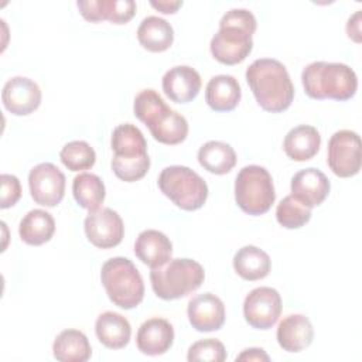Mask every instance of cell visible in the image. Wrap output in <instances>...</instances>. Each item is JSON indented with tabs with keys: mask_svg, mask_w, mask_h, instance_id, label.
<instances>
[{
	"mask_svg": "<svg viewBox=\"0 0 362 362\" xmlns=\"http://www.w3.org/2000/svg\"><path fill=\"white\" fill-rule=\"evenodd\" d=\"M52 354L61 362H86L92 355V348L82 331L64 329L52 344Z\"/></svg>",
	"mask_w": 362,
	"mask_h": 362,
	"instance_id": "obj_26",
	"label": "cell"
},
{
	"mask_svg": "<svg viewBox=\"0 0 362 362\" xmlns=\"http://www.w3.org/2000/svg\"><path fill=\"white\" fill-rule=\"evenodd\" d=\"M246 81L256 102L266 112H284L294 99V85L286 66L277 59L253 61L246 69Z\"/></svg>",
	"mask_w": 362,
	"mask_h": 362,
	"instance_id": "obj_1",
	"label": "cell"
},
{
	"mask_svg": "<svg viewBox=\"0 0 362 362\" xmlns=\"http://www.w3.org/2000/svg\"><path fill=\"white\" fill-rule=\"evenodd\" d=\"M301 82L307 96L318 100H349L358 89L355 71L341 62H311L303 69Z\"/></svg>",
	"mask_w": 362,
	"mask_h": 362,
	"instance_id": "obj_3",
	"label": "cell"
},
{
	"mask_svg": "<svg viewBox=\"0 0 362 362\" xmlns=\"http://www.w3.org/2000/svg\"><path fill=\"white\" fill-rule=\"evenodd\" d=\"M242 98V89L232 75H216L209 79L205 89V100L215 112L233 110Z\"/></svg>",
	"mask_w": 362,
	"mask_h": 362,
	"instance_id": "obj_19",
	"label": "cell"
},
{
	"mask_svg": "<svg viewBox=\"0 0 362 362\" xmlns=\"http://www.w3.org/2000/svg\"><path fill=\"white\" fill-rule=\"evenodd\" d=\"M150 6L163 14H174L182 6V1L181 0H158V1L151 0Z\"/></svg>",
	"mask_w": 362,
	"mask_h": 362,
	"instance_id": "obj_38",
	"label": "cell"
},
{
	"mask_svg": "<svg viewBox=\"0 0 362 362\" xmlns=\"http://www.w3.org/2000/svg\"><path fill=\"white\" fill-rule=\"evenodd\" d=\"M137 40L144 49L163 52L173 45L174 30L167 20L157 16H148L143 18L137 28Z\"/></svg>",
	"mask_w": 362,
	"mask_h": 362,
	"instance_id": "obj_24",
	"label": "cell"
},
{
	"mask_svg": "<svg viewBox=\"0 0 362 362\" xmlns=\"http://www.w3.org/2000/svg\"><path fill=\"white\" fill-rule=\"evenodd\" d=\"M1 102L11 115L27 116L41 105V89L27 76H14L3 86Z\"/></svg>",
	"mask_w": 362,
	"mask_h": 362,
	"instance_id": "obj_12",
	"label": "cell"
},
{
	"mask_svg": "<svg viewBox=\"0 0 362 362\" xmlns=\"http://www.w3.org/2000/svg\"><path fill=\"white\" fill-rule=\"evenodd\" d=\"M55 232V221L44 209H31L21 219L18 235L21 240L31 246H40L51 240Z\"/></svg>",
	"mask_w": 362,
	"mask_h": 362,
	"instance_id": "obj_27",
	"label": "cell"
},
{
	"mask_svg": "<svg viewBox=\"0 0 362 362\" xmlns=\"http://www.w3.org/2000/svg\"><path fill=\"white\" fill-rule=\"evenodd\" d=\"M163 90L167 98L175 103H188L194 100L201 90L199 74L188 65L170 68L163 76Z\"/></svg>",
	"mask_w": 362,
	"mask_h": 362,
	"instance_id": "obj_15",
	"label": "cell"
},
{
	"mask_svg": "<svg viewBox=\"0 0 362 362\" xmlns=\"http://www.w3.org/2000/svg\"><path fill=\"white\" fill-rule=\"evenodd\" d=\"M291 195L307 208L318 206L328 197L331 184L327 175L314 167L300 170L291 178Z\"/></svg>",
	"mask_w": 362,
	"mask_h": 362,
	"instance_id": "obj_14",
	"label": "cell"
},
{
	"mask_svg": "<svg viewBox=\"0 0 362 362\" xmlns=\"http://www.w3.org/2000/svg\"><path fill=\"white\" fill-rule=\"evenodd\" d=\"M165 107H167L165 102L154 89H144L139 92L133 103L134 116L144 124H147L153 117H156Z\"/></svg>",
	"mask_w": 362,
	"mask_h": 362,
	"instance_id": "obj_32",
	"label": "cell"
},
{
	"mask_svg": "<svg viewBox=\"0 0 362 362\" xmlns=\"http://www.w3.org/2000/svg\"><path fill=\"white\" fill-rule=\"evenodd\" d=\"M189 362L195 361H209V362H222L226 359L225 345L215 338H206L194 342L187 354Z\"/></svg>",
	"mask_w": 362,
	"mask_h": 362,
	"instance_id": "obj_33",
	"label": "cell"
},
{
	"mask_svg": "<svg viewBox=\"0 0 362 362\" xmlns=\"http://www.w3.org/2000/svg\"><path fill=\"white\" fill-rule=\"evenodd\" d=\"M72 194L79 206L89 212L96 211L105 201V184L92 173H81L72 181Z\"/></svg>",
	"mask_w": 362,
	"mask_h": 362,
	"instance_id": "obj_29",
	"label": "cell"
},
{
	"mask_svg": "<svg viewBox=\"0 0 362 362\" xmlns=\"http://www.w3.org/2000/svg\"><path fill=\"white\" fill-rule=\"evenodd\" d=\"M31 198L42 206H57L65 194V175L52 163H41L28 174Z\"/></svg>",
	"mask_w": 362,
	"mask_h": 362,
	"instance_id": "obj_10",
	"label": "cell"
},
{
	"mask_svg": "<svg viewBox=\"0 0 362 362\" xmlns=\"http://www.w3.org/2000/svg\"><path fill=\"white\" fill-rule=\"evenodd\" d=\"M346 34L355 42H361V11L354 13L346 23Z\"/></svg>",
	"mask_w": 362,
	"mask_h": 362,
	"instance_id": "obj_37",
	"label": "cell"
},
{
	"mask_svg": "<svg viewBox=\"0 0 362 362\" xmlns=\"http://www.w3.org/2000/svg\"><path fill=\"white\" fill-rule=\"evenodd\" d=\"M361 139L356 132L338 130L329 141L327 150V163L331 171L341 177H354L361 170Z\"/></svg>",
	"mask_w": 362,
	"mask_h": 362,
	"instance_id": "obj_8",
	"label": "cell"
},
{
	"mask_svg": "<svg viewBox=\"0 0 362 362\" xmlns=\"http://www.w3.org/2000/svg\"><path fill=\"white\" fill-rule=\"evenodd\" d=\"M1 198H0V208L7 209L17 204L21 197V184L18 178L13 174H1Z\"/></svg>",
	"mask_w": 362,
	"mask_h": 362,
	"instance_id": "obj_36",
	"label": "cell"
},
{
	"mask_svg": "<svg viewBox=\"0 0 362 362\" xmlns=\"http://www.w3.org/2000/svg\"><path fill=\"white\" fill-rule=\"evenodd\" d=\"M187 315L189 324L197 331H218L225 322V305L222 300L212 293L198 294L188 301Z\"/></svg>",
	"mask_w": 362,
	"mask_h": 362,
	"instance_id": "obj_13",
	"label": "cell"
},
{
	"mask_svg": "<svg viewBox=\"0 0 362 362\" xmlns=\"http://www.w3.org/2000/svg\"><path fill=\"white\" fill-rule=\"evenodd\" d=\"M276 192L270 173L256 164L243 167L235 180V201L247 215L266 214L274 204Z\"/></svg>",
	"mask_w": 362,
	"mask_h": 362,
	"instance_id": "obj_7",
	"label": "cell"
},
{
	"mask_svg": "<svg viewBox=\"0 0 362 362\" xmlns=\"http://www.w3.org/2000/svg\"><path fill=\"white\" fill-rule=\"evenodd\" d=\"M83 228L88 240L99 249L115 247L124 236L123 221L112 208H99L89 212Z\"/></svg>",
	"mask_w": 362,
	"mask_h": 362,
	"instance_id": "obj_11",
	"label": "cell"
},
{
	"mask_svg": "<svg viewBox=\"0 0 362 362\" xmlns=\"http://www.w3.org/2000/svg\"><path fill=\"white\" fill-rule=\"evenodd\" d=\"M134 255L150 269H156L171 259L173 243L163 232L146 229L134 242Z\"/></svg>",
	"mask_w": 362,
	"mask_h": 362,
	"instance_id": "obj_18",
	"label": "cell"
},
{
	"mask_svg": "<svg viewBox=\"0 0 362 362\" xmlns=\"http://www.w3.org/2000/svg\"><path fill=\"white\" fill-rule=\"evenodd\" d=\"M174 342V328L164 318H150L144 321L136 335V345L144 355L157 356L165 354Z\"/></svg>",
	"mask_w": 362,
	"mask_h": 362,
	"instance_id": "obj_16",
	"label": "cell"
},
{
	"mask_svg": "<svg viewBox=\"0 0 362 362\" xmlns=\"http://www.w3.org/2000/svg\"><path fill=\"white\" fill-rule=\"evenodd\" d=\"M110 146L113 158L117 160H137L148 156L143 133L132 123H123L113 129Z\"/></svg>",
	"mask_w": 362,
	"mask_h": 362,
	"instance_id": "obj_21",
	"label": "cell"
},
{
	"mask_svg": "<svg viewBox=\"0 0 362 362\" xmlns=\"http://www.w3.org/2000/svg\"><path fill=\"white\" fill-rule=\"evenodd\" d=\"M102 21L107 20L113 24H126L136 14V3L133 0H99Z\"/></svg>",
	"mask_w": 362,
	"mask_h": 362,
	"instance_id": "obj_34",
	"label": "cell"
},
{
	"mask_svg": "<svg viewBox=\"0 0 362 362\" xmlns=\"http://www.w3.org/2000/svg\"><path fill=\"white\" fill-rule=\"evenodd\" d=\"M257 21L246 8H232L219 21V30L212 37L209 48L212 57L225 65H236L252 52V35Z\"/></svg>",
	"mask_w": 362,
	"mask_h": 362,
	"instance_id": "obj_2",
	"label": "cell"
},
{
	"mask_svg": "<svg viewBox=\"0 0 362 362\" xmlns=\"http://www.w3.org/2000/svg\"><path fill=\"white\" fill-rule=\"evenodd\" d=\"M276 337L283 351L301 352L311 345L314 339V328L308 317L303 314H290L280 321Z\"/></svg>",
	"mask_w": 362,
	"mask_h": 362,
	"instance_id": "obj_17",
	"label": "cell"
},
{
	"mask_svg": "<svg viewBox=\"0 0 362 362\" xmlns=\"http://www.w3.org/2000/svg\"><path fill=\"white\" fill-rule=\"evenodd\" d=\"M160 191L184 211H197L208 198V185L194 170L184 165L165 167L157 180Z\"/></svg>",
	"mask_w": 362,
	"mask_h": 362,
	"instance_id": "obj_6",
	"label": "cell"
},
{
	"mask_svg": "<svg viewBox=\"0 0 362 362\" xmlns=\"http://www.w3.org/2000/svg\"><path fill=\"white\" fill-rule=\"evenodd\" d=\"M320 132L310 124H298L288 130L284 137L283 148L288 158L294 161L311 160L320 150Z\"/></svg>",
	"mask_w": 362,
	"mask_h": 362,
	"instance_id": "obj_22",
	"label": "cell"
},
{
	"mask_svg": "<svg viewBox=\"0 0 362 362\" xmlns=\"http://www.w3.org/2000/svg\"><path fill=\"white\" fill-rule=\"evenodd\" d=\"M95 332L99 342L106 348L122 349L130 341L132 327L122 314L106 311L96 318Z\"/></svg>",
	"mask_w": 362,
	"mask_h": 362,
	"instance_id": "obj_23",
	"label": "cell"
},
{
	"mask_svg": "<svg viewBox=\"0 0 362 362\" xmlns=\"http://www.w3.org/2000/svg\"><path fill=\"white\" fill-rule=\"evenodd\" d=\"M236 361H270L269 355L262 348H249L236 356Z\"/></svg>",
	"mask_w": 362,
	"mask_h": 362,
	"instance_id": "obj_39",
	"label": "cell"
},
{
	"mask_svg": "<svg viewBox=\"0 0 362 362\" xmlns=\"http://www.w3.org/2000/svg\"><path fill=\"white\" fill-rule=\"evenodd\" d=\"M158 143L174 146L182 143L188 136V122L168 106L146 124Z\"/></svg>",
	"mask_w": 362,
	"mask_h": 362,
	"instance_id": "obj_20",
	"label": "cell"
},
{
	"mask_svg": "<svg viewBox=\"0 0 362 362\" xmlns=\"http://www.w3.org/2000/svg\"><path fill=\"white\" fill-rule=\"evenodd\" d=\"M59 158L69 171H82L95 165L96 153L89 143L83 140H75L66 143L61 148Z\"/></svg>",
	"mask_w": 362,
	"mask_h": 362,
	"instance_id": "obj_30",
	"label": "cell"
},
{
	"mask_svg": "<svg viewBox=\"0 0 362 362\" xmlns=\"http://www.w3.org/2000/svg\"><path fill=\"white\" fill-rule=\"evenodd\" d=\"M198 163L208 173L223 175L236 165V153L228 143L211 140L199 147Z\"/></svg>",
	"mask_w": 362,
	"mask_h": 362,
	"instance_id": "obj_28",
	"label": "cell"
},
{
	"mask_svg": "<svg viewBox=\"0 0 362 362\" xmlns=\"http://www.w3.org/2000/svg\"><path fill=\"white\" fill-rule=\"evenodd\" d=\"M150 168V158L143 157L137 160H117L112 158V170L117 178L124 182H134L143 178Z\"/></svg>",
	"mask_w": 362,
	"mask_h": 362,
	"instance_id": "obj_35",
	"label": "cell"
},
{
	"mask_svg": "<svg viewBox=\"0 0 362 362\" xmlns=\"http://www.w3.org/2000/svg\"><path fill=\"white\" fill-rule=\"evenodd\" d=\"M276 219L286 229H298L311 219V209L293 195H287L277 204Z\"/></svg>",
	"mask_w": 362,
	"mask_h": 362,
	"instance_id": "obj_31",
	"label": "cell"
},
{
	"mask_svg": "<svg viewBox=\"0 0 362 362\" xmlns=\"http://www.w3.org/2000/svg\"><path fill=\"white\" fill-rule=\"evenodd\" d=\"M205 280L204 267L192 259H170L160 267L151 269L153 291L161 300H177L201 287Z\"/></svg>",
	"mask_w": 362,
	"mask_h": 362,
	"instance_id": "obj_5",
	"label": "cell"
},
{
	"mask_svg": "<svg viewBox=\"0 0 362 362\" xmlns=\"http://www.w3.org/2000/svg\"><path fill=\"white\" fill-rule=\"evenodd\" d=\"M281 314V297L276 288L256 287L243 301L246 322L255 329L272 328Z\"/></svg>",
	"mask_w": 362,
	"mask_h": 362,
	"instance_id": "obj_9",
	"label": "cell"
},
{
	"mask_svg": "<svg viewBox=\"0 0 362 362\" xmlns=\"http://www.w3.org/2000/svg\"><path fill=\"white\" fill-rule=\"evenodd\" d=\"M233 269L242 279L256 281L270 273L272 260L264 250L253 245H246L235 253Z\"/></svg>",
	"mask_w": 362,
	"mask_h": 362,
	"instance_id": "obj_25",
	"label": "cell"
},
{
	"mask_svg": "<svg viewBox=\"0 0 362 362\" xmlns=\"http://www.w3.org/2000/svg\"><path fill=\"white\" fill-rule=\"evenodd\" d=\"M100 280L115 305L132 310L143 301V277L130 259L117 256L106 260L100 270Z\"/></svg>",
	"mask_w": 362,
	"mask_h": 362,
	"instance_id": "obj_4",
	"label": "cell"
}]
</instances>
